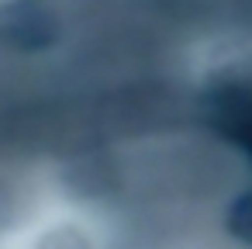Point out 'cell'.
<instances>
[{
	"label": "cell",
	"instance_id": "1",
	"mask_svg": "<svg viewBox=\"0 0 252 249\" xmlns=\"http://www.w3.org/2000/svg\"><path fill=\"white\" fill-rule=\"evenodd\" d=\"M214 125L252 156V90L249 87H224L211 101Z\"/></svg>",
	"mask_w": 252,
	"mask_h": 249
},
{
	"label": "cell",
	"instance_id": "2",
	"mask_svg": "<svg viewBox=\"0 0 252 249\" xmlns=\"http://www.w3.org/2000/svg\"><path fill=\"white\" fill-rule=\"evenodd\" d=\"M52 32H56V28H52L49 11L38 7L35 0H21L18 7H11V11L4 14V35L14 38V42L25 45V49L45 45V42L52 38Z\"/></svg>",
	"mask_w": 252,
	"mask_h": 249
},
{
	"label": "cell",
	"instance_id": "3",
	"mask_svg": "<svg viewBox=\"0 0 252 249\" xmlns=\"http://www.w3.org/2000/svg\"><path fill=\"white\" fill-rule=\"evenodd\" d=\"M228 228H231V235H235L238 242L252 246V190H245V194L231 204V211H228Z\"/></svg>",
	"mask_w": 252,
	"mask_h": 249
}]
</instances>
